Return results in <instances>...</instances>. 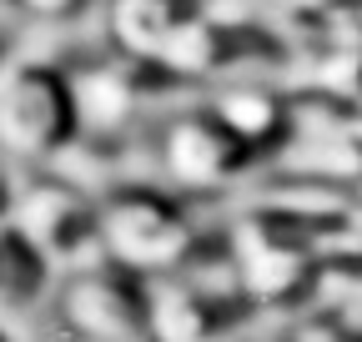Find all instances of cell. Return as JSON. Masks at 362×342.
Here are the masks:
<instances>
[{
  "label": "cell",
  "instance_id": "cell-1",
  "mask_svg": "<svg viewBox=\"0 0 362 342\" xmlns=\"http://www.w3.org/2000/svg\"><path fill=\"white\" fill-rule=\"evenodd\" d=\"M96 227L101 256L141 282L187 272V262L202 252V232L187 196L151 182H116L106 196H96Z\"/></svg>",
  "mask_w": 362,
  "mask_h": 342
},
{
  "label": "cell",
  "instance_id": "cell-2",
  "mask_svg": "<svg viewBox=\"0 0 362 342\" xmlns=\"http://www.w3.org/2000/svg\"><path fill=\"white\" fill-rule=\"evenodd\" d=\"M81 141L71 76L61 61L11 51L0 66V156L30 161V166H56Z\"/></svg>",
  "mask_w": 362,
  "mask_h": 342
},
{
  "label": "cell",
  "instance_id": "cell-3",
  "mask_svg": "<svg viewBox=\"0 0 362 342\" xmlns=\"http://www.w3.org/2000/svg\"><path fill=\"white\" fill-rule=\"evenodd\" d=\"M51 312L66 342H146V282L111 262L61 272Z\"/></svg>",
  "mask_w": 362,
  "mask_h": 342
},
{
  "label": "cell",
  "instance_id": "cell-4",
  "mask_svg": "<svg viewBox=\"0 0 362 342\" xmlns=\"http://www.w3.org/2000/svg\"><path fill=\"white\" fill-rule=\"evenodd\" d=\"M156 161L166 171L171 191H221L257 161L226 126L211 116V106L176 111L156 126Z\"/></svg>",
  "mask_w": 362,
  "mask_h": 342
},
{
  "label": "cell",
  "instance_id": "cell-5",
  "mask_svg": "<svg viewBox=\"0 0 362 342\" xmlns=\"http://www.w3.org/2000/svg\"><path fill=\"white\" fill-rule=\"evenodd\" d=\"M16 222L56 262V272H81V267L106 262L101 256V227H96V196L81 191L66 177H40L30 187H21Z\"/></svg>",
  "mask_w": 362,
  "mask_h": 342
},
{
  "label": "cell",
  "instance_id": "cell-6",
  "mask_svg": "<svg viewBox=\"0 0 362 342\" xmlns=\"http://www.w3.org/2000/svg\"><path fill=\"white\" fill-rule=\"evenodd\" d=\"M71 76V96H76V121H81V141H121L126 126L141 116V76L136 61L126 56H96L66 66Z\"/></svg>",
  "mask_w": 362,
  "mask_h": 342
},
{
  "label": "cell",
  "instance_id": "cell-7",
  "mask_svg": "<svg viewBox=\"0 0 362 342\" xmlns=\"http://www.w3.org/2000/svg\"><path fill=\"white\" fill-rule=\"evenodd\" d=\"M56 282H61V272H56L51 256L35 247V237L16 217L0 222V322L40 317L51 307Z\"/></svg>",
  "mask_w": 362,
  "mask_h": 342
},
{
  "label": "cell",
  "instance_id": "cell-8",
  "mask_svg": "<svg viewBox=\"0 0 362 342\" xmlns=\"http://www.w3.org/2000/svg\"><path fill=\"white\" fill-rule=\"evenodd\" d=\"M211 116H216L252 156L272 151V146H277V136L287 131V101L272 91V86H257V81L226 86V91L211 101Z\"/></svg>",
  "mask_w": 362,
  "mask_h": 342
},
{
  "label": "cell",
  "instance_id": "cell-9",
  "mask_svg": "<svg viewBox=\"0 0 362 342\" xmlns=\"http://www.w3.org/2000/svg\"><path fill=\"white\" fill-rule=\"evenodd\" d=\"M6 11H16L21 20H35V25H71L76 16L90 11V0H0Z\"/></svg>",
  "mask_w": 362,
  "mask_h": 342
},
{
  "label": "cell",
  "instance_id": "cell-10",
  "mask_svg": "<svg viewBox=\"0 0 362 342\" xmlns=\"http://www.w3.org/2000/svg\"><path fill=\"white\" fill-rule=\"evenodd\" d=\"M16 201H21V182H16L11 161L0 156V222H11V217H16Z\"/></svg>",
  "mask_w": 362,
  "mask_h": 342
},
{
  "label": "cell",
  "instance_id": "cell-11",
  "mask_svg": "<svg viewBox=\"0 0 362 342\" xmlns=\"http://www.w3.org/2000/svg\"><path fill=\"white\" fill-rule=\"evenodd\" d=\"M11 51H16V46H11V35H6V30H0V66H6V61H11Z\"/></svg>",
  "mask_w": 362,
  "mask_h": 342
},
{
  "label": "cell",
  "instance_id": "cell-12",
  "mask_svg": "<svg viewBox=\"0 0 362 342\" xmlns=\"http://www.w3.org/2000/svg\"><path fill=\"white\" fill-rule=\"evenodd\" d=\"M0 342H21V337H16V327H11V322H0Z\"/></svg>",
  "mask_w": 362,
  "mask_h": 342
}]
</instances>
